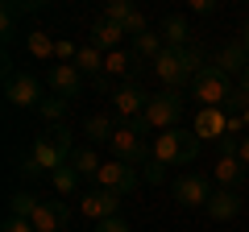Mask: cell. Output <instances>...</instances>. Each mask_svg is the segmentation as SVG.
Returning a JSON list of instances; mask_svg holds the SVG:
<instances>
[{"mask_svg":"<svg viewBox=\"0 0 249 232\" xmlns=\"http://www.w3.org/2000/svg\"><path fill=\"white\" fill-rule=\"evenodd\" d=\"M71 129L58 125L50 129V133H37L34 145H29L25 162H21V170H25L29 179H42V174H54V170H62L67 162H71Z\"/></svg>","mask_w":249,"mask_h":232,"instance_id":"obj_1","label":"cell"},{"mask_svg":"<svg viewBox=\"0 0 249 232\" xmlns=\"http://www.w3.org/2000/svg\"><path fill=\"white\" fill-rule=\"evenodd\" d=\"M199 145L204 141L191 129H170V133H158L150 141V162H158V166H187L199 153Z\"/></svg>","mask_w":249,"mask_h":232,"instance_id":"obj_2","label":"cell"},{"mask_svg":"<svg viewBox=\"0 0 249 232\" xmlns=\"http://www.w3.org/2000/svg\"><path fill=\"white\" fill-rule=\"evenodd\" d=\"M183 108H187L183 91H158V96H150V104H145L142 125L150 129V133H170V129H178V120H183Z\"/></svg>","mask_w":249,"mask_h":232,"instance_id":"obj_3","label":"cell"},{"mask_svg":"<svg viewBox=\"0 0 249 232\" xmlns=\"http://www.w3.org/2000/svg\"><path fill=\"white\" fill-rule=\"evenodd\" d=\"M145 133H150V129H145L142 120H121V125H116V133H112V141H108L112 158L124 162V166H137V162H145V158H150Z\"/></svg>","mask_w":249,"mask_h":232,"instance_id":"obj_4","label":"cell"},{"mask_svg":"<svg viewBox=\"0 0 249 232\" xmlns=\"http://www.w3.org/2000/svg\"><path fill=\"white\" fill-rule=\"evenodd\" d=\"M232 87H237V79L220 75L216 66H204V71L196 75V83H191V99H196L199 108H224L229 96H232Z\"/></svg>","mask_w":249,"mask_h":232,"instance_id":"obj_5","label":"cell"},{"mask_svg":"<svg viewBox=\"0 0 249 232\" xmlns=\"http://www.w3.org/2000/svg\"><path fill=\"white\" fill-rule=\"evenodd\" d=\"M4 99H9L13 108H37L46 96H42V87H37V79H34V75L4 66Z\"/></svg>","mask_w":249,"mask_h":232,"instance_id":"obj_6","label":"cell"},{"mask_svg":"<svg viewBox=\"0 0 249 232\" xmlns=\"http://www.w3.org/2000/svg\"><path fill=\"white\" fill-rule=\"evenodd\" d=\"M170 195H175L178 207H208V199H212V182H208L204 174H196V170H187V174L175 179Z\"/></svg>","mask_w":249,"mask_h":232,"instance_id":"obj_7","label":"cell"},{"mask_svg":"<svg viewBox=\"0 0 249 232\" xmlns=\"http://www.w3.org/2000/svg\"><path fill=\"white\" fill-rule=\"evenodd\" d=\"M121 199H124V195H116V191L91 187V191H83V199H79V215L104 224V220H112V215H121Z\"/></svg>","mask_w":249,"mask_h":232,"instance_id":"obj_8","label":"cell"},{"mask_svg":"<svg viewBox=\"0 0 249 232\" xmlns=\"http://www.w3.org/2000/svg\"><path fill=\"white\" fill-rule=\"evenodd\" d=\"M137 170L133 166H124V162H104V166H100V174H96V182H91V187H104V191H116V195H133L137 191Z\"/></svg>","mask_w":249,"mask_h":232,"instance_id":"obj_9","label":"cell"},{"mask_svg":"<svg viewBox=\"0 0 249 232\" xmlns=\"http://www.w3.org/2000/svg\"><path fill=\"white\" fill-rule=\"evenodd\" d=\"M46 83H50V96H62V99L83 96V71H79L75 63H54V66H46Z\"/></svg>","mask_w":249,"mask_h":232,"instance_id":"obj_10","label":"cell"},{"mask_svg":"<svg viewBox=\"0 0 249 232\" xmlns=\"http://www.w3.org/2000/svg\"><path fill=\"white\" fill-rule=\"evenodd\" d=\"M145 104H150V96H145L142 83H121L112 96V116H121V120H142Z\"/></svg>","mask_w":249,"mask_h":232,"instance_id":"obj_11","label":"cell"},{"mask_svg":"<svg viewBox=\"0 0 249 232\" xmlns=\"http://www.w3.org/2000/svg\"><path fill=\"white\" fill-rule=\"evenodd\" d=\"M191 133L199 141H224L229 137V112L224 108H199L196 120H191Z\"/></svg>","mask_w":249,"mask_h":232,"instance_id":"obj_12","label":"cell"},{"mask_svg":"<svg viewBox=\"0 0 249 232\" xmlns=\"http://www.w3.org/2000/svg\"><path fill=\"white\" fill-rule=\"evenodd\" d=\"M212 66H216L220 75H229V79H241V75H245V66H249V50L241 46V37H232V42H224L220 50H216Z\"/></svg>","mask_w":249,"mask_h":232,"instance_id":"obj_13","label":"cell"},{"mask_svg":"<svg viewBox=\"0 0 249 232\" xmlns=\"http://www.w3.org/2000/svg\"><path fill=\"white\" fill-rule=\"evenodd\" d=\"M241 207H245V199H241V191H224V187H216L212 191V199H208V220H216V224H224V220H237L241 215Z\"/></svg>","mask_w":249,"mask_h":232,"instance_id":"obj_14","label":"cell"},{"mask_svg":"<svg viewBox=\"0 0 249 232\" xmlns=\"http://www.w3.org/2000/svg\"><path fill=\"white\" fill-rule=\"evenodd\" d=\"M29 224H34V232H62V224H67V203H62V199H42Z\"/></svg>","mask_w":249,"mask_h":232,"instance_id":"obj_15","label":"cell"},{"mask_svg":"<svg viewBox=\"0 0 249 232\" xmlns=\"http://www.w3.org/2000/svg\"><path fill=\"white\" fill-rule=\"evenodd\" d=\"M158 33H162V42L175 46V50H183V46H196V42H191V21H187L183 13H170V17L158 25Z\"/></svg>","mask_w":249,"mask_h":232,"instance_id":"obj_16","label":"cell"},{"mask_svg":"<svg viewBox=\"0 0 249 232\" xmlns=\"http://www.w3.org/2000/svg\"><path fill=\"white\" fill-rule=\"evenodd\" d=\"M121 42H124V25H116V21H108V17H100L96 25H91V46H96V50L112 54V50H121Z\"/></svg>","mask_w":249,"mask_h":232,"instance_id":"obj_17","label":"cell"},{"mask_svg":"<svg viewBox=\"0 0 249 232\" xmlns=\"http://www.w3.org/2000/svg\"><path fill=\"white\" fill-rule=\"evenodd\" d=\"M212 179L220 182L224 191H237V182L245 179V166H241V158H237V153H220V158H216V166H212Z\"/></svg>","mask_w":249,"mask_h":232,"instance_id":"obj_18","label":"cell"},{"mask_svg":"<svg viewBox=\"0 0 249 232\" xmlns=\"http://www.w3.org/2000/svg\"><path fill=\"white\" fill-rule=\"evenodd\" d=\"M116 116H108V112H91L88 120H83V133H88V145H108L112 141V133H116Z\"/></svg>","mask_w":249,"mask_h":232,"instance_id":"obj_19","label":"cell"},{"mask_svg":"<svg viewBox=\"0 0 249 232\" xmlns=\"http://www.w3.org/2000/svg\"><path fill=\"white\" fill-rule=\"evenodd\" d=\"M137 71V54H129V50H112V54H104V75L112 83H124L129 75ZM133 83V79H129Z\"/></svg>","mask_w":249,"mask_h":232,"instance_id":"obj_20","label":"cell"},{"mask_svg":"<svg viewBox=\"0 0 249 232\" xmlns=\"http://www.w3.org/2000/svg\"><path fill=\"white\" fill-rule=\"evenodd\" d=\"M67 166H71L79 179H91V182H96V174H100V166H104V162H100L96 145H79V149H71V162H67Z\"/></svg>","mask_w":249,"mask_h":232,"instance_id":"obj_21","label":"cell"},{"mask_svg":"<svg viewBox=\"0 0 249 232\" xmlns=\"http://www.w3.org/2000/svg\"><path fill=\"white\" fill-rule=\"evenodd\" d=\"M25 42H29V54H34L37 63H50V66H54V58H58V42H54L46 29H29Z\"/></svg>","mask_w":249,"mask_h":232,"instance_id":"obj_22","label":"cell"},{"mask_svg":"<svg viewBox=\"0 0 249 232\" xmlns=\"http://www.w3.org/2000/svg\"><path fill=\"white\" fill-rule=\"evenodd\" d=\"M166 50V42H162V33L158 29H150V33H142V37H133V54H137V63H158V54Z\"/></svg>","mask_w":249,"mask_h":232,"instance_id":"obj_23","label":"cell"},{"mask_svg":"<svg viewBox=\"0 0 249 232\" xmlns=\"http://www.w3.org/2000/svg\"><path fill=\"white\" fill-rule=\"evenodd\" d=\"M50 182H54V195H58V199H71L75 195V191H79V174H75V170L71 166H62V170H54V174H50Z\"/></svg>","mask_w":249,"mask_h":232,"instance_id":"obj_24","label":"cell"},{"mask_svg":"<svg viewBox=\"0 0 249 232\" xmlns=\"http://www.w3.org/2000/svg\"><path fill=\"white\" fill-rule=\"evenodd\" d=\"M75 66H79L83 75H104V50H96V46H79V58H75Z\"/></svg>","mask_w":249,"mask_h":232,"instance_id":"obj_25","label":"cell"},{"mask_svg":"<svg viewBox=\"0 0 249 232\" xmlns=\"http://www.w3.org/2000/svg\"><path fill=\"white\" fill-rule=\"evenodd\" d=\"M37 203H42L37 195H29V191H17V195H9V215H17V220H34Z\"/></svg>","mask_w":249,"mask_h":232,"instance_id":"obj_26","label":"cell"},{"mask_svg":"<svg viewBox=\"0 0 249 232\" xmlns=\"http://www.w3.org/2000/svg\"><path fill=\"white\" fill-rule=\"evenodd\" d=\"M67 104H71V99H62V96H46L42 104H37V116H42V120H50L54 129L62 125V116H67Z\"/></svg>","mask_w":249,"mask_h":232,"instance_id":"obj_27","label":"cell"},{"mask_svg":"<svg viewBox=\"0 0 249 232\" xmlns=\"http://www.w3.org/2000/svg\"><path fill=\"white\" fill-rule=\"evenodd\" d=\"M133 4H129V0H112V4H108V9H104V17L108 21H116V25H124V21H129V17H133Z\"/></svg>","mask_w":249,"mask_h":232,"instance_id":"obj_28","label":"cell"},{"mask_svg":"<svg viewBox=\"0 0 249 232\" xmlns=\"http://www.w3.org/2000/svg\"><path fill=\"white\" fill-rule=\"evenodd\" d=\"M96 232H133V228H129V220H124V215H112V220L96 224Z\"/></svg>","mask_w":249,"mask_h":232,"instance_id":"obj_29","label":"cell"},{"mask_svg":"<svg viewBox=\"0 0 249 232\" xmlns=\"http://www.w3.org/2000/svg\"><path fill=\"white\" fill-rule=\"evenodd\" d=\"M0 232H34V224H29V220H17V215H9V220L0 224Z\"/></svg>","mask_w":249,"mask_h":232,"instance_id":"obj_30","label":"cell"},{"mask_svg":"<svg viewBox=\"0 0 249 232\" xmlns=\"http://www.w3.org/2000/svg\"><path fill=\"white\" fill-rule=\"evenodd\" d=\"M145 182H154V187H158L162 179H166V166H158V162H150V166H145V174H142Z\"/></svg>","mask_w":249,"mask_h":232,"instance_id":"obj_31","label":"cell"},{"mask_svg":"<svg viewBox=\"0 0 249 232\" xmlns=\"http://www.w3.org/2000/svg\"><path fill=\"white\" fill-rule=\"evenodd\" d=\"M191 13H199V17H208V13H216V0H191Z\"/></svg>","mask_w":249,"mask_h":232,"instance_id":"obj_32","label":"cell"},{"mask_svg":"<svg viewBox=\"0 0 249 232\" xmlns=\"http://www.w3.org/2000/svg\"><path fill=\"white\" fill-rule=\"evenodd\" d=\"M96 91H104V96H116V83L108 79V75H100V79H96Z\"/></svg>","mask_w":249,"mask_h":232,"instance_id":"obj_33","label":"cell"},{"mask_svg":"<svg viewBox=\"0 0 249 232\" xmlns=\"http://www.w3.org/2000/svg\"><path fill=\"white\" fill-rule=\"evenodd\" d=\"M237 158H241V166H245V170H249V133H245V137H241V145H237Z\"/></svg>","mask_w":249,"mask_h":232,"instance_id":"obj_34","label":"cell"},{"mask_svg":"<svg viewBox=\"0 0 249 232\" xmlns=\"http://www.w3.org/2000/svg\"><path fill=\"white\" fill-rule=\"evenodd\" d=\"M237 37H241V46H245V50H249V21H245V25H241V29H237Z\"/></svg>","mask_w":249,"mask_h":232,"instance_id":"obj_35","label":"cell"},{"mask_svg":"<svg viewBox=\"0 0 249 232\" xmlns=\"http://www.w3.org/2000/svg\"><path fill=\"white\" fill-rule=\"evenodd\" d=\"M237 83H245V87H249V66H245V75H241V79Z\"/></svg>","mask_w":249,"mask_h":232,"instance_id":"obj_36","label":"cell"},{"mask_svg":"<svg viewBox=\"0 0 249 232\" xmlns=\"http://www.w3.org/2000/svg\"><path fill=\"white\" fill-rule=\"evenodd\" d=\"M245 129H249V112H245Z\"/></svg>","mask_w":249,"mask_h":232,"instance_id":"obj_37","label":"cell"},{"mask_svg":"<svg viewBox=\"0 0 249 232\" xmlns=\"http://www.w3.org/2000/svg\"><path fill=\"white\" fill-rule=\"evenodd\" d=\"M245 232H249V228H245Z\"/></svg>","mask_w":249,"mask_h":232,"instance_id":"obj_38","label":"cell"}]
</instances>
